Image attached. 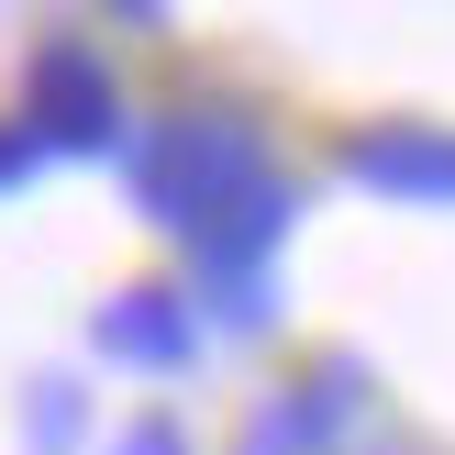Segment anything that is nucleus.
Instances as JSON below:
<instances>
[{"label":"nucleus","mask_w":455,"mask_h":455,"mask_svg":"<svg viewBox=\"0 0 455 455\" xmlns=\"http://www.w3.org/2000/svg\"><path fill=\"white\" fill-rule=\"evenodd\" d=\"M133 189H145L156 222H178V234L200 244L222 212H244V200L267 189V145L234 111H167V123L133 145Z\"/></svg>","instance_id":"1"},{"label":"nucleus","mask_w":455,"mask_h":455,"mask_svg":"<svg viewBox=\"0 0 455 455\" xmlns=\"http://www.w3.org/2000/svg\"><path fill=\"white\" fill-rule=\"evenodd\" d=\"M22 111H34V145H67V156H100L123 145V89H111V67L89 56V44H44L34 56V89H22Z\"/></svg>","instance_id":"2"},{"label":"nucleus","mask_w":455,"mask_h":455,"mask_svg":"<svg viewBox=\"0 0 455 455\" xmlns=\"http://www.w3.org/2000/svg\"><path fill=\"white\" fill-rule=\"evenodd\" d=\"M345 167L389 200H455V133H422V123H389V133H355Z\"/></svg>","instance_id":"3"},{"label":"nucleus","mask_w":455,"mask_h":455,"mask_svg":"<svg viewBox=\"0 0 455 455\" xmlns=\"http://www.w3.org/2000/svg\"><path fill=\"white\" fill-rule=\"evenodd\" d=\"M345 411H355V367H323V378H300V389H278L256 411L244 455H323L333 434H345Z\"/></svg>","instance_id":"4"},{"label":"nucleus","mask_w":455,"mask_h":455,"mask_svg":"<svg viewBox=\"0 0 455 455\" xmlns=\"http://www.w3.org/2000/svg\"><path fill=\"white\" fill-rule=\"evenodd\" d=\"M100 345L123 355V367H189V300H178V289H123V300L100 311Z\"/></svg>","instance_id":"5"},{"label":"nucleus","mask_w":455,"mask_h":455,"mask_svg":"<svg viewBox=\"0 0 455 455\" xmlns=\"http://www.w3.org/2000/svg\"><path fill=\"white\" fill-rule=\"evenodd\" d=\"M78 422H89L78 378H44V389L22 400V434H34V455H67V444H78Z\"/></svg>","instance_id":"6"},{"label":"nucleus","mask_w":455,"mask_h":455,"mask_svg":"<svg viewBox=\"0 0 455 455\" xmlns=\"http://www.w3.org/2000/svg\"><path fill=\"white\" fill-rule=\"evenodd\" d=\"M111 455H189V444H178V422H133V434L111 444Z\"/></svg>","instance_id":"7"},{"label":"nucleus","mask_w":455,"mask_h":455,"mask_svg":"<svg viewBox=\"0 0 455 455\" xmlns=\"http://www.w3.org/2000/svg\"><path fill=\"white\" fill-rule=\"evenodd\" d=\"M34 156H44V145H34V133H0V189H12V178H22V167H34Z\"/></svg>","instance_id":"8"}]
</instances>
